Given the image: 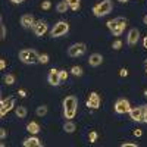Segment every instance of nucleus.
Masks as SVG:
<instances>
[{"instance_id": "nucleus-44", "label": "nucleus", "mask_w": 147, "mask_h": 147, "mask_svg": "<svg viewBox=\"0 0 147 147\" xmlns=\"http://www.w3.org/2000/svg\"><path fill=\"white\" fill-rule=\"evenodd\" d=\"M146 71H147V66H146Z\"/></svg>"}, {"instance_id": "nucleus-15", "label": "nucleus", "mask_w": 147, "mask_h": 147, "mask_svg": "<svg viewBox=\"0 0 147 147\" xmlns=\"http://www.w3.org/2000/svg\"><path fill=\"white\" fill-rule=\"evenodd\" d=\"M102 62H103V56L100 55V53H93L90 57H88V63L91 65V66H100L102 65Z\"/></svg>"}, {"instance_id": "nucleus-39", "label": "nucleus", "mask_w": 147, "mask_h": 147, "mask_svg": "<svg viewBox=\"0 0 147 147\" xmlns=\"http://www.w3.org/2000/svg\"><path fill=\"white\" fill-rule=\"evenodd\" d=\"M143 44H144V47L147 49V37H144V40H143Z\"/></svg>"}, {"instance_id": "nucleus-34", "label": "nucleus", "mask_w": 147, "mask_h": 147, "mask_svg": "<svg viewBox=\"0 0 147 147\" xmlns=\"http://www.w3.org/2000/svg\"><path fill=\"white\" fill-rule=\"evenodd\" d=\"M134 136H136V137H141V136H143L141 129H136V131H134Z\"/></svg>"}, {"instance_id": "nucleus-22", "label": "nucleus", "mask_w": 147, "mask_h": 147, "mask_svg": "<svg viewBox=\"0 0 147 147\" xmlns=\"http://www.w3.org/2000/svg\"><path fill=\"white\" fill-rule=\"evenodd\" d=\"M3 81H5V84L12 85V84H15V77L12 75V74H6V75L3 77Z\"/></svg>"}, {"instance_id": "nucleus-6", "label": "nucleus", "mask_w": 147, "mask_h": 147, "mask_svg": "<svg viewBox=\"0 0 147 147\" xmlns=\"http://www.w3.org/2000/svg\"><path fill=\"white\" fill-rule=\"evenodd\" d=\"M85 50H87V46H85L84 43H75L68 49V56L78 57V56H82L85 53Z\"/></svg>"}, {"instance_id": "nucleus-12", "label": "nucleus", "mask_w": 147, "mask_h": 147, "mask_svg": "<svg viewBox=\"0 0 147 147\" xmlns=\"http://www.w3.org/2000/svg\"><path fill=\"white\" fill-rule=\"evenodd\" d=\"M138 38H140V31H138L137 28H131L129 32H128L127 43H128L129 46H136L137 41H138Z\"/></svg>"}, {"instance_id": "nucleus-14", "label": "nucleus", "mask_w": 147, "mask_h": 147, "mask_svg": "<svg viewBox=\"0 0 147 147\" xmlns=\"http://www.w3.org/2000/svg\"><path fill=\"white\" fill-rule=\"evenodd\" d=\"M34 24H35L34 22V16L31 13H25V15L21 16V25L24 28H32Z\"/></svg>"}, {"instance_id": "nucleus-13", "label": "nucleus", "mask_w": 147, "mask_h": 147, "mask_svg": "<svg viewBox=\"0 0 147 147\" xmlns=\"http://www.w3.org/2000/svg\"><path fill=\"white\" fill-rule=\"evenodd\" d=\"M87 106L91 107V109H99L100 107V97L97 93H91L88 100H87Z\"/></svg>"}, {"instance_id": "nucleus-20", "label": "nucleus", "mask_w": 147, "mask_h": 147, "mask_svg": "<svg viewBox=\"0 0 147 147\" xmlns=\"http://www.w3.org/2000/svg\"><path fill=\"white\" fill-rule=\"evenodd\" d=\"M15 113H16V116H18V118H21V119H22V118H25V116H27V109L24 107V106H18V107H16V110H15Z\"/></svg>"}, {"instance_id": "nucleus-40", "label": "nucleus", "mask_w": 147, "mask_h": 147, "mask_svg": "<svg viewBox=\"0 0 147 147\" xmlns=\"http://www.w3.org/2000/svg\"><path fill=\"white\" fill-rule=\"evenodd\" d=\"M143 22H144V24H146V25H147V15H146V16L143 18Z\"/></svg>"}, {"instance_id": "nucleus-30", "label": "nucleus", "mask_w": 147, "mask_h": 147, "mask_svg": "<svg viewBox=\"0 0 147 147\" xmlns=\"http://www.w3.org/2000/svg\"><path fill=\"white\" fill-rule=\"evenodd\" d=\"M6 136H7L6 129H5V128H2V129H0V138H2V140H5V138H6Z\"/></svg>"}, {"instance_id": "nucleus-5", "label": "nucleus", "mask_w": 147, "mask_h": 147, "mask_svg": "<svg viewBox=\"0 0 147 147\" xmlns=\"http://www.w3.org/2000/svg\"><path fill=\"white\" fill-rule=\"evenodd\" d=\"M68 31H69V24L65 22V21H59L56 25L52 28L50 34H52L53 38H57V37H62V35L68 34Z\"/></svg>"}, {"instance_id": "nucleus-18", "label": "nucleus", "mask_w": 147, "mask_h": 147, "mask_svg": "<svg viewBox=\"0 0 147 147\" xmlns=\"http://www.w3.org/2000/svg\"><path fill=\"white\" fill-rule=\"evenodd\" d=\"M69 5L66 3V0H60V2L56 5V10L59 12V13H65V12L68 10Z\"/></svg>"}, {"instance_id": "nucleus-1", "label": "nucleus", "mask_w": 147, "mask_h": 147, "mask_svg": "<svg viewBox=\"0 0 147 147\" xmlns=\"http://www.w3.org/2000/svg\"><path fill=\"white\" fill-rule=\"evenodd\" d=\"M77 109H78V99L75 96H68L63 100V115L66 119H72L77 115Z\"/></svg>"}, {"instance_id": "nucleus-21", "label": "nucleus", "mask_w": 147, "mask_h": 147, "mask_svg": "<svg viewBox=\"0 0 147 147\" xmlns=\"http://www.w3.org/2000/svg\"><path fill=\"white\" fill-rule=\"evenodd\" d=\"M66 3L72 10H78L80 9V0H66Z\"/></svg>"}, {"instance_id": "nucleus-11", "label": "nucleus", "mask_w": 147, "mask_h": 147, "mask_svg": "<svg viewBox=\"0 0 147 147\" xmlns=\"http://www.w3.org/2000/svg\"><path fill=\"white\" fill-rule=\"evenodd\" d=\"M47 82L53 85V87H57V85H60V80H59V71L57 69H50V72H49L47 75Z\"/></svg>"}, {"instance_id": "nucleus-16", "label": "nucleus", "mask_w": 147, "mask_h": 147, "mask_svg": "<svg viewBox=\"0 0 147 147\" xmlns=\"http://www.w3.org/2000/svg\"><path fill=\"white\" fill-rule=\"evenodd\" d=\"M22 146L24 147H41L43 144L37 137H30V138H27L25 141L22 143Z\"/></svg>"}, {"instance_id": "nucleus-8", "label": "nucleus", "mask_w": 147, "mask_h": 147, "mask_svg": "<svg viewBox=\"0 0 147 147\" xmlns=\"http://www.w3.org/2000/svg\"><path fill=\"white\" fill-rule=\"evenodd\" d=\"M128 115H129V118L132 121H136V122H144V109H143V106L131 107Z\"/></svg>"}, {"instance_id": "nucleus-38", "label": "nucleus", "mask_w": 147, "mask_h": 147, "mask_svg": "<svg viewBox=\"0 0 147 147\" xmlns=\"http://www.w3.org/2000/svg\"><path fill=\"white\" fill-rule=\"evenodd\" d=\"M10 2H12V3H18V5H19V3H22V2H24V0H10Z\"/></svg>"}, {"instance_id": "nucleus-41", "label": "nucleus", "mask_w": 147, "mask_h": 147, "mask_svg": "<svg viewBox=\"0 0 147 147\" xmlns=\"http://www.w3.org/2000/svg\"><path fill=\"white\" fill-rule=\"evenodd\" d=\"M118 2H121V3H127L128 0H118Z\"/></svg>"}, {"instance_id": "nucleus-33", "label": "nucleus", "mask_w": 147, "mask_h": 147, "mask_svg": "<svg viewBox=\"0 0 147 147\" xmlns=\"http://www.w3.org/2000/svg\"><path fill=\"white\" fill-rule=\"evenodd\" d=\"M119 75H121V77H127V75H128V71H127V69H121Z\"/></svg>"}, {"instance_id": "nucleus-23", "label": "nucleus", "mask_w": 147, "mask_h": 147, "mask_svg": "<svg viewBox=\"0 0 147 147\" xmlns=\"http://www.w3.org/2000/svg\"><path fill=\"white\" fill-rule=\"evenodd\" d=\"M35 113H37V116H44L47 113V106H44V105L38 106V107H37V110H35Z\"/></svg>"}, {"instance_id": "nucleus-43", "label": "nucleus", "mask_w": 147, "mask_h": 147, "mask_svg": "<svg viewBox=\"0 0 147 147\" xmlns=\"http://www.w3.org/2000/svg\"><path fill=\"white\" fill-rule=\"evenodd\" d=\"M146 66H147V59H146Z\"/></svg>"}, {"instance_id": "nucleus-28", "label": "nucleus", "mask_w": 147, "mask_h": 147, "mask_svg": "<svg viewBox=\"0 0 147 147\" xmlns=\"http://www.w3.org/2000/svg\"><path fill=\"white\" fill-rule=\"evenodd\" d=\"M49 62V55H40V63H47Z\"/></svg>"}, {"instance_id": "nucleus-31", "label": "nucleus", "mask_w": 147, "mask_h": 147, "mask_svg": "<svg viewBox=\"0 0 147 147\" xmlns=\"http://www.w3.org/2000/svg\"><path fill=\"white\" fill-rule=\"evenodd\" d=\"M138 144H136V143H124L122 144V147H137Z\"/></svg>"}, {"instance_id": "nucleus-27", "label": "nucleus", "mask_w": 147, "mask_h": 147, "mask_svg": "<svg viewBox=\"0 0 147 147\" xmlns=\"http://www.w3.org/2000/svg\"><path fill=\"white\" fill-rule=\"evenodd\" d=\"M121 47H122V41H121V40H116V41L112 44V49H113V50H119Z\"/></svg>"}, {"instance_id": "nucleus-26", "label": "nucleus", "mask_w": 147, "mask_h": 147, "mask_svg": "<svg viewBox=\"0 0 147 147\" xmlns=\"http://www.w3.org/2000/svg\"><path fill=\"white\" fill-rule=\"evenodd\" d=\"M96 140H97V132L96 131H91L90 136H88V141L90 143H96Z\"/></svg>"}, {"instance_id": "nucleus-17", "label": "nucleus", "mask_w": 147, "mask_h": 147, "mask_svg": "<svg viewBox=\"0 0 147 147\" xmlns=\"http://www.w3.org/2000/svg\"><path fill=\"white\" fill-rule=\"evenodd\" d=\"M27 131L30 132V134H38L40 132V125L37 124V122H30V124L27 125Z\"/></svg>"}, {"instance_id": "nucleus-35", "label": "nucleus", "mask_w": 147, "mask_h": 147, "mask_svg": "<svg viewBox=\"0 0 147 147\" xmlns=\"http://www.w3.org/2000/svg\"><path fill=\"white\" fill-rule=\"evenodd\" d=\"M6 68V62H5V59L0 60V69H5Z\"/></svg>"}, {"instance_id": "nucleus-19", "label": "nucleus", "mask_w": 147, "mask_h": 147, "mask_svg": "<svg viewBox=\"0 0 147 147\" xmlns=\"http://www.w3.org/2000/svg\"><path fill=\"white\" fill-rule=\"evenodd\" d=\"M75 124H74V122L69 119L68 122H65V125H63V129H65V132H68V134H72L74 131H75Z\"/></svg>"}, {"instance_id": "nucleus-29", "label": "nucleus", "mask_w": 147, "mask_h": 147, "mask_svg": "<svg viewBox=\"0 0 147 147\" xmlns=\"http://www.w3.org/2000/svg\"><path fill=\"white\" fill-rule=\"evenodd\" d=\"M50 2H49V0H46V2H43V5H41V7L44 9V10H47V9H50Z\"/></svg>"}, {"instance_id": "nucleus-24", "label": "nucleus", "mask_w": 147, "mask_h": 147, "mask_svg": "<svg viewBox=\"0 0 147 147\" xmlns=\"http://www.w3.org/2000/svg\"><path fill=\"white\" fill-rule=\"evenodd\" d=\"M71 72H72L75 77H81V75H82V69H81L80 66H72Z\"/></svg>"}, {"instance_id": "nucleus-37", "label": "nucleus", "mask_w": 147, "mask_h": 147, "mask_svg": "<svg viewBox=\"0 0 147 147\" xmlns=\"http://www.w3.org/2000/svg\"><path fill=\"white\" fill-rule=\"evenodd\" d=\"M19 96H21V97H25V96H27L25 90H19Z\"/></svg>"}, {"instance_id": "nucleus-25", "label": "nucleus", "mask_w": 147, "mask_h": 147, "mask_svg": "<svg viewBox=\"0 0 147 147\" xmlns=\"http://www.w3.org/2000/svg\"><path fill=\"white\" fill-rule=\"evenodd\" d=\"M59 80H60V84L63 81H66L68 80V72L66 71H59Z\"/></svg>"}, {"instance_id": "nucleus-10", "label": "nucleus", "mask_w": 147, "mask_h": 147, "mask_svg": "<svg viewBox=\"0 0 147 147\" xmlns=\"http://www.w3.org/2000/svg\"><path fill=\"white\" fill-rule=\"evenodd\" d=\"M32 31L37 37H41L47 32V24L44 21H38V22H35L34 25H32Z\"/></svg>"}, {"instance_id": "nucleus-36", "label": "nucleus", "mask_w": 147, "mask_h": 147, "mask_svg": "<svg viewBox=\"0 0 147 147\" xmlns=\"http://www.w3.org/2000/svg\"><path fill=\"white\" fill-rule=\"evenodd\" d=\"M143 109H144V122L147 124V106H143Z\"/></svg>"}, {"instance_id": "nucleus-9", "label": "nucleus", "mask_w": 147, "mask_h": 147, "mask_svg": "<svg viewBox=\"0 0 147 147\" xmlns=\"http://www.w3.org/2000/svg\"><path fill=\"white\" fill-rule=\"evenodd\" d=\"M129 109H131V106H129V102L127 99L116 100V103H115V112L116 113H121V115L122 113H128Z\"/></svg>"}, {"instance_id": "nucleus-4", "label": "nucleus", "mask_w": 147, "mask_h": 147, "mask_svg": "<svg viewBox=\"0 0 147 147\" xmlns=\"http://www.w3.org/2000/svg\"><path fill=\"white\" fill-rule=\"evenodd\" d=\"M112 9H113L112 0H103V2H100L99 5H96V6L93 7V13H94V16H97V18H102V16L109 15L110 12H112Z\"/></svg>"}, {"instance_id": "nucleus-3", "label": "nucleus", "mask_w": 147, "mask_h": 147, "mask_svg": "<svg viewBox=\"0 0 147 147\" xmlns=\"http://www.w3.org/2000/svg\"><path fill=\"white\" fill-rule=\"evenodd\" d=\"M107 28L110 30V32H112L115 37L121 35L122 32H124V30L127 28V19L122 18V16H118L112 21L107 22Z\"/></svg>"}, {"instance_id": "nucleus-32", "label": "nucleus", "mask_w": 147, "mask_h": 147, "mask_svg": "<svg viewBox=\"0 0 147 147\" xmlns=\"http://www.w3.org/2000/svg\"><path fill=\"white\" fill-rule=\"evenodd\" d=\"M6 37V28H5V24H2V40H5Z\"/></svg>"}, {"instance_id": "nucleus-42", "label": "nucleus", "mask_w": 147, "mask_h": 147, "mask_svg": "<svg viewBox=\"0 0 147 147\" xmlns=\"http://www.w3.org/2000/svg\"><path fill=\"white\" fill-rule=\"evenodd\" d=\"M144 96H146V97H147V90H146V91H144Z\"/></svg>"}, {"instance_id": "nucleus-2", "label": "nucleus", "mask_w": 147, "mask_h": 147, "mask_svg": "<svg viewBox=\"0 0 147 147\" xmlns=\"http://www.w3.org/2000/svg\"><path fill=\"white\" fill-rule=\"evenodd\" d=\"M19 59L22 63L27 65H35L40 63V55L37 53L34 49H24V50L19 52Z\"/></svg>"}, {"instance_id": "nucleus-7", "label": "nucleus", "mask_w": 147, "mask_h": 147, "mask_svg": "<svg viewBox=\"0 0 147 147\" xmlns=\"http://www.w3.org/2000/svg\"><path fill=\"white\" fill-rule=\"evenodd\" d=\"M15 106V97H7L0 102V116H5Z\"/></svg>"}]
</instances>
